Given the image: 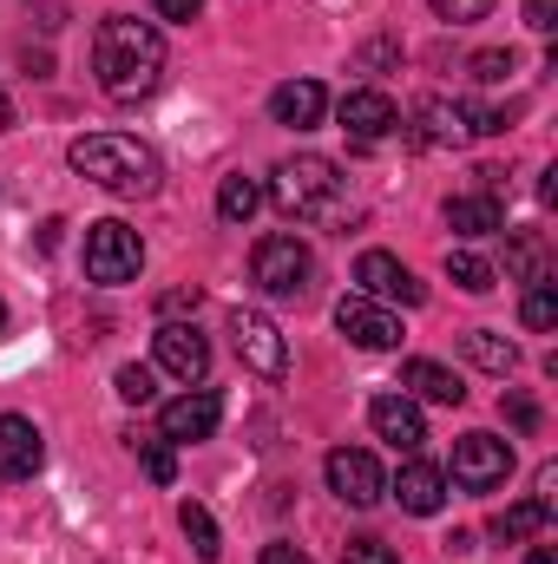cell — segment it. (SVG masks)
I'll list each match as a JSON object with an SVG mask.
<instances>
[{"label":"cell","mask_w":558,"mask_h":564,"mask_svg":"<svg viewBox=\"0 0 558 564\" xmlns=\"http://www.w3.org/2000/svg\"><path fill=\"white\" fill-rule=\"evenodd\" d=\"M93 79L119 106L151 99L158 79H164V33L151 20H132V13H106L99 33H93Z\"/></svg>","instance_id":"cell-1"},{"label":"cell","mask_w":558,"mask_h":564,"mask_svg":"<svg viewBox=\"0 0 558 564\" xmlns=\"http://www.w3.org/2000/svg\"><path fill=\"white\" fill-rule=\"evenodd\" d=\"M73 171L86 177V184H99V191H112V197H151L158 191V177H164V164H158V151L132 132H86V139H73Z\"/></svg>","instance_id":"cell-2"},{"label":"cell","mask_w":558,"mask_h":564,"mask_svg":"<svg viewBox=\"0 0 558 564\" xmlns=\"http://www.w3.org/2000/svg\"><path fill=\"white\" fill-rule=\"evenodd\" d=\"M264 197L277 204L282 217H329L335 197H342V171L322 151H296V158H282L277 171H270V191Z\"/></svg>","instance_id":"cell-3"},{"label":"cell","mask_w":558,"mask_h":564,"mask_svg":"<svg viewBox=\"0 0 558 564\" xmlns=\"http://www.w3.org/2000/svg\"><path fill=\"white\" fill-rule=\"evenodd\" d=\"M250 282L270 295V302H302L309 295V282H315V250L302 243V237H264L257 250H250Z\"/></svg>","instance_id":"cell-4"},{"label":"cell","mask_w":558,"mask_h":564,"mask_svg":"<svg viewBox=\"0 0 558 564\" xmlns=\"http://www.w3.org/2000/svg\"><path fill=\"white\" fill-rule=\"evenodd\" d=\"M139 270H144V243L132 224H119V217L86 224V276L99 289H126V282H139Z\"/></svg>","instance_id":"cell-5"},{"label":"cell","mask_w":558,"mask_h":564,"mask_svg":"<svg viewBox=\"0 0 558 564\" xmlns=\"http://www.w3.org/2000/svg\"><path fill=\"white\" fill-rule=\"evenodd\" d=\"M230 348H237V361H244L250 375H264V381H282V375H289V341H282V328L264 308H230Z\"/></svg>","instance_id":"cell-6"},{"label":"cell","mask_w":558,"mask_h":564,"mask_svg":"<svg viewBox=\"0 0 558 564\" xmlns=\"http://www.w3.org/2000/svg\"><path fill=\"white\" fill-rule=\"evenodd\" d=\"M506 473H513V446L500 433H460L453 440V486L493 492V486H506Z\"/></svg>","instance_id":"cell-7"},{"label":"cell","mask_w":558,"mask_h":564,"mask_svg":"<svg viewBox=\"0 0 558 564\" xmlns=\"http://www.w3.org/2000/svg\"><path fill=\"white\" fill-rule=\"evenodd\" d=\"M329 492H335L342 506L368 512V506L388 499V473H382L375 453H362V446H335V453H329Z\"/></svg>","instance_id":"cell-8"},{"label":"cell","mask_w":558,"mask_h":564,"mask_svg":"<svg viewBox=\"0 0 558 564\" xmlns=\"http://www.w3.org/2000/svg\"><path fill=\"white\" fill-rule=\"evenodd\" d=\"M335 328L355 341V348H368V355H388V348H401V315L388 308V302H368V295H342L335 302Z\"/></svg>","instance_id":"cell-9"},{"label":"cell","mask_w":558,"mask_h":564,"mask_svg":"<svg viewBox=\"0 0 558 564\" xmlns=\"http://www.w3.org/2000/svg\"><path fill=\"white\" fill-rule=\"evenodd\" d=\"M335 119H342V132L348 144H388L401 132V106L388 99V93H375V86H355V93H342V106H335Z\"/></svg>","instance_id":"cell-10"},{"label":"cell","mask_w":558,"mask_h":564,"mask_svg":"<svg viewBox=\"0 0 558 564\" xmlns=\"http://www.w3.org/2000/svg\"><path fill=\"white\" fill-rule=\"evenodd\" d=\"M151 361H158V375H171V381L197 388V381L211 375V341H204L191 322H164V328L151 335Z\"/></svg>","instance_id":"cell-11"},{"label":"cell","mask_w":558,"mask_h":564,"mask_svg":"<svg viewBox=\"0 0 558 564\" xmlns=\"http://www.w3.org/2000/svg\"><path fill=\"white\" fill-rule=\"evenodd\" d=\"M355 295H368V302H401V308H420V302H427V289L415 282V270H408L401 257H388V250H362V257H355Z\"/></svg>","instance_id":"cell-12"},{"label":"cell","mask_w":558,"mask_h":564,"mask_svg":"<svg viewBox=\"0 0 558 564\" xmlns=\"http://www.w3.org/2000/svg\"><path fill=\"white\" fill-rule=\"evenodd\" d=\"M217 421H224V401H217L211 388H184L178 401L158 408V433H164L171 446H197V440H211Z\"/></svg>","instance_id":"cell-13"},{"label":"cell","mask_w":558,"mask_h":564,"mask_svg":"<svg viewBox=\"0 0 558 564\" xmlns=\"http://www.w3.org/2000/svg\"><path fill=\"white\" fill-rule=\"evenodd\" d=\"M46 466V440L26 414H0V479H33Z\"/></svg>","instance_id":"cell-14"},{"label":"cell","mask_w":558,"mask_h":564,"mask_svg":"<svg viewBox=\"0 0 558 564\" xmlns=\"http://www.w3.org/2000/svg\"><path fill=\"white\" fill-rule=\"evenodd\" d=\"M368 426H375L395 453H415L420 440H427L420 401H408V394H375V401H368Z\"/></svg>","instance_id":"cell-15"},{"label":"cell","mask_w":558,"mask_h":564,"mask_svg":"<svg viewBox=\"0 0 558 564\" xmlns=\"http://www.w3.org/2000/svg\"><path fill=\"white\" fill-rule=\"evenodd\" d=\"M322 112H329V93L315 79H282L277 93H270V119L289 126V132H315Z\"/></svg>","instance_id":"cell-16"},{"label":"cell","mask_w":558,"mask_h":564,"mask_svg":"<svg viewBox=\"0 0 558 564\" xmlns=\"http://www.w3.org/2000/svg\"><path fill=\"white\" fill-rule=\"evenodd\" d=\"M388 492L401 499V512L433 519V512L447 506V473H440V466H427V459H408V466H401V479H388Z\"/></svg>","instance_id":"cell-17"},{"label":"cell","mask_w":558,"mask_h":564,"mask_svg":"<svg viewBox=\"0 0 558 564\" xmlns=\"http://www.w3.org/2000/svg\"><path fill=\"white\" fill-rule=\"evenodd\" d=\"M447 230H460V237H500V230H506V204H500L493 191L447 197Z\"/></svg>","instance_id":"cell-18"},{"label":"cell","mask_w":558,"mask_h":564,"mask_svg":"<svg viewBox=\"0 0 558 564\" xmlns=\"http://www.w3.org/2000/svg\"><path fill=\"white\" fill-rule=\"evenodd\" d=\"M401 394H408V401H433V408H460V401H466L460 375L440 368V361H401Z\"/></svg>","instance_id":"cell-19"},{"label":"cell","mask_w":558,"mask_h":564,"mask_svg":"<svg viewBox=\"0 0 558 564\" xmlns=\"http://www.w3.org/2000/svg\"><path fill=\"white\" fill-rule=\"evenodd\" d=\"M460 348H466V361H473V368H486V375H513V368H519V348H513L500 328H466V335H460Z\"/></svg>","instance_id":"cell-20"},{"label":"cell","mask_w":558,"mask_h":564,"mask_svg":"<svg viewBox=\"0 0 558 564\" xmlns=\"http://www.w3.org/2000/svg\"><path fill=\"white\" fill-rule=\"evenodd\" d=\"M466 139V119H460V106H447V99H427L415 112V144H460Z\"/></svg>","instance_id":"cell-21"},{"label":"cell","mask_w":558,"mask_h":564,"mask_svg":"<svg viewBox=\"0 0 558 564\" xmlns=\"http://www.w3.org/2000/svg\"><path fill=\"white\" fill-rule=\"evenodd\" d=\"M257 210H264V184L244 177V171H230V177L217 184V217H224V224H250Z\"/></svg>","instance_id":"cell-22"},{"label":"cell","mask_w":558,"mask_h":564,"mask_svg":"<svg viewBox=\"0 0 558 564\" xmlns=\"http://www.w3.org/2000/svg\"><path fill=\"white\" fill-rule=\"evenodd\" d=\"M178 525H184V539H191V552H197V558L217 564L224 539H217V519H211V512H204L197 499H184V506H178Z\"/></svg>","instance_id":"cell-23"},{"label":"cell","mask_w":558,"mask_h":564,"mask_svg":"<svg viewBox=\"0 0 558 564\" xmlns=\"http://www.w3.org/2000/svg\"><path fill=\"white\" fill-rule=\"evenodd\" d=\"M447 276L460 282V289H466V295H486V289H493V263H486V257H480V250H447Z\"/></svg>","instance_id":"cell-24"},{"label":"cell","mask_w":558,"mask_h":564,"mask_svg":"<svg viewBox=\"0 0 558 564\" xmlns=\"http://www.w3.org/2000/svg\"><path fill=\"white\" fill-rule=\"evenodd\" d=\"M139 466L151 486H171L178 479V446L164 440V433H151V440H139Z\"/></svg>","instance_id":"cell-25"},{"label":"cell","mask_w":558,"mask_h":564,"mask_svg":"<svg viewBox=\"0 0 558 564\" xmlns=\"http://www.w3.org/2000/svg\"><path fill=\"white\" fill-rule=\"evenodd\" d=\"M519 322H526V328H558V289L552 282H533V289H526Z\"/></svg>","instance_id":"cell-26"},{"label":"cell","mask_w":558,"mask_h":564,"mask_svg":"<svg viewBox=\"0 0 558 564\" xmlns=\"http://www.w3.org/2000/svg\"><path fill=\"white\" fill-rule=\"evenodd\" d=\"M112 388H119V401H132V408H144V401L158 394V375H151V368H139V361H126V368L112 375Z\"/></svg>","instance_id":"cell-27"},{"label":"cell","mask_w":558,"mask_h":564,"mask_svg":"<svg viewBox=\"0 0 558 564\" xmlns=\"http://www.w3.org/2000/svg\"><path fill=\"white\" fill-rule=\"evenodd\" d=\"M513 270L526 282H552L546 276V243H539V237H513Z\"/></svg>","instance_id":"cell-28"},{"label":"cell","mask_w":558,"mask_h":564,"mask_svg":"<svg viewBox=\"0 0 558 564\" xmlns=\"http://www.w3.org/2000/svg\"><path fill=\"white\" fill-rule=\"evenodd\" d=\"M447 26H473V20H486L493 13V0H427Z\"/></svg>","instance_id":"cell-29"},{"label":"cell","mask_w":558,"mask_h":564,"mask_svg":"<svg viewBox=\"0 0 558 564\" xmlns=\"http://www.w3.org/2000/svg\"><path fill=\"white\" fill-rule=\"evenodd\" d=\"M342 564H401V558H395V545H382V539H348V545H342Z\"/></svg>","instance_id":"cell-30"},{"label":"cell","mask_w":558,"mask_h":564,"mask_svg":"<svg viewBox=\"0 0 558 564\" xmlns=\"http://www.w3.org/2000/svg\"><path fill=\"white\" fill-rule=\"evenodd\" d=\"M506 73H513V53H473V79L480 86H500Z\"/></svg>","instance_id":"cell-31"},{"label":"cell","mask_w":558,"mask_h":564,"mask_svg":"<svg viewBox=\"0 0 558 564\" xmlns=\"http://www.w3.org/2000/svg\"><path fill=\"white\" fill-rule=\"evenodd\" d=\"M500 408H506V421L519 426V433H539V401H526V394H506Z\"/></svg>","instance_id":"cell-32"},{"label":"cell","mask_w":558,"mask_h":564,"mask_svg":"<svg viewBox=\"0 0 558 564\" xmlns=\"http://www.w3.org/2000/svg\"><path fill=\"white\" fill-rule=\"evenodd\" d=\"M526 26H533V33H552L558 7H552V0H526Z\"/></svg>","instance_id":"cell-33"},{"label":"cell","mask_w":558,"mask_h":564,"mask_svg":"<svg viewBox=\"0 0 558 564\" xmlns=\"http://www.w3.org/2000/svg\"><path fill=\"white\" fill-rule=\"evenodd\" d=\"M257 564H309V552L302 545H289V539H277V545H264V558Z\"/></svg>","instance_id":"cell-34"},{"label":"cell","mask_w":558,"mask_h":564,"mask_svg":"<svg viewBox=\"0 0 558 564\" xmlns=\"http://www.w3.org/2000/svg\"><path fill=\"white\" fill-rule=\"evenodd\" d=\"M158 7V20H197L204 13V0H151Z\"/></svg>","instance_id":"cell-35"},{"label":"cell","mask_w":558,"mask_h":564,"mask_svg":"<svg viewBox=\"0 0 558 564\" xmlns=\"http://www.w3.org/2000/svg\"><path fill=\"white\" fill-rule=\"evenodd\" d=\"M526 564H558V558H552V545H533V558Z\"/></svg>","instance_id":"cell-36"},{"label":"cell","mask_w":558,"mask_h":564,"mask_svg":"<svg viewBox=\"0 0 558 564\" xmlns=\"http://www.w3.org/2000/svg\"><path fill=\"white\" fill-rule=\"evenodd\" d=\"M13 126V106H7V86H0V132Z\"/></svg>","instance_id":"cell-37"},{"label":"cell","mask_w":558,"mask_h":564,"mask_svg":"<svg viewBox=\"0 0 558 564\" xmlns=\"http://www.w3.org/2000/svg\"><path fill=\"white\" fill-rule=\"evenodd\" d=\"M0 328H7V302H0Z\"/></svg>","instance_id":"cell-38"}]
</instances>
